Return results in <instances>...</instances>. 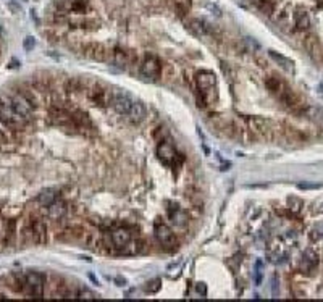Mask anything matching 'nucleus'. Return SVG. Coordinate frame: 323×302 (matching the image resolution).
<instances>
[{
  "instance_id": "nucleus-1",
  "label": "nucleus",
  "mask_w": 323,
  "mask_h": 302,
  "mask_svg": "<svg viewBox=\"0 0 323 302\" xmlns=\"http://www.w3.org/2000/svg\"><path fill=\"white\" fill-rule=\"evenodd\" d=\"M0 121L3 125L10 126L12 129L15 128H21L28 123V120L23 118L21 115H18L12 107V97L7 94H0Z\"/></svg>"
},
{
  "instance_id": "nucleus-2",
  "label": "nucleus",
  "mask_w": 323,
  "mask_h": 302,
  "mask_svg": "<svg viewBox=\"0 0 323 302\" xmlns=\"http://www.w3.org/2000/svg\"><path fill=\"white\" fill-rule=\"evenodd\" d=\"M133 104L134 99L131 97V94L128 91H125V89H115V91H112V107L120 115H128Z\"/></svg>"
},
{
  "instance_id": "nucleus-3",
  "label": "nucleus",
  "mask_w": 323,
  "mask_h": 302,
  "mask_svg": "<svg viewBox=\"0 0 323 302\" xmlns=\"http://www.w3.org/2000/svg\"><path fill=\"white\" fill-rule=\"evenodd\" d=\"M44 277L38 272H28L24 275L23 288L28 289V294L33 298H42L44 296Z\"/></svg>"
},
{
  "instance_id": "nucleus-4",
  "label": "nucleus",
  "mask_w": 323,
  "mask_h": 302,
  "mask_svg": "<svg viewBox=\"0 0 323 302\" xmlns=\"http://www.w3.org/2000/svg\"><path fill=\"white\" fill-rule=\"evenodd\" d=\"M141 73L142 76L151 79V81H157L162 75V63L155 55H146L144 60L141 62Z\"/></svg>"
},
{
  "instance_id": "nucleus-5",
  "label": "nucleus",
  "mask_w": 323,
  "mask_h": 302,
  "mask_svg": "<svg viewBox=\"0 0 323 302\" xmlns=\"http://www.w3.org/2000/svg\"><path fill=\"white\" fill-rule=\"evenodd\" d=\"M153 233H155L157 241L160 242L162 246H165V247L176 246V239H174L173 231L170 230V226L167 223H163L162 220H155V223H153Z\"/></svg>"
},
{
  "instance_id": "nucleus-6",
  "label": "nucleus",
  "mask_w": 323,
  "mask_h": 302,
  "mask_svg": "<svg viewBox=\"0 0 323 302\" xmlns=\"http://www.w3.org/2000/svg\"><path fill=\"white\" fill-rule=\"evenodd\" d=\"M12 107L18 115L29 121L31 113H33V102L26 97L24 92H17L15 95H12Z\"/></svg>"
},
{
  "instance_id": "nucleus-7",
  "label": "nucleus",
  "mask_w": 323,
  "mask_h": 302,
  "mask_svg": "<svg viewBox=\"0 0 323 302\" xmlns=\"http://www.w3.org/2000/svg\"><path fill=\"white\" fill-rule=\"evenodd\" d=\"M246 121L249 125V129L256 131L262 136L270 137L272 132H277V128L272 125V121L263 120V118H260V116H249V118H246Z\"/></svg>"
},
{
  "instance_id": "nucleus-8",
  "label": "nucleus",
  "mask_w": 323,
  "mask_h": 302,
  "mask_svg": "<svg viewBox=\"0 0 323 302\" xmlns=\"http://www.w3.org/2000/svg\"><path fill=\"white\" fill-rule=\"evenodd\" d=\"M317 267H319V256L314 251H305L301 257L299 270L305 275H314Z\"/></svg>"
},
{
  "instance_id": "nucleus-9",
  "label": "nucleus",
  "mask_w": 323,
  "mask_h": 302,
  "mask_svg": "<svg viewBox=\"0 0 323 302\" xmlns=\"http://www.w3.org/2000/svg\"><path fill=\"white\" fill-rule=\"evenodd\" d=\"M265 86H267V89L270 91V94H273L277 99L281 97V95L289 89L288 84H286L283 79L280 78V76H277V75L267 76V78H265Z\"/></svg>"
},
{
  "instance_id": "nucleus-10",
  "label": "nucleus",
  "mask_w": 323,
  "mask_h": 302,
  "mask_svg": "<svg viewBox=\"0 0 323 302\" xmlns=\"http://www.w3.org/2000/svg\"><path fill=\"white\" fill-rule=\"evenodd\" d=\"M157 157L160 158L162 163H165V165L170 167L174 162V158H176V151H174L172 142L160 141V144L157 146Z\"/></svg>"
},
{
  "instance_id": "nucleus-11",
  "label": "nucleus",
  "mask_w": 323,
  "mask_h": 302,
  "mask_svg": "<svg viewBox=\"0 0 323 302\" xmlns=\"http://www.w3.org/2000/svg\"><path fill=\"white\" fill-rule=\"evenodd\" d=\"M89 97H91L94 105H99V107H107V105L112 104V91L100 86H95L91 92H89Z\"/></svg>"
},
{
  "instance_id": "nucleus-12",
  "label": "nucleus",
  "mask_w": 323,
  "mask_h": 302,
  "mask_svg": "<svg viewBox=\"0 0 323 302\" xmlns=\"http://www.w3.org/2000/svg\"><path fill=\"white\" fill-rule=\"evenodd\" d=\"M304 47L307 50V54H309L312 58H314L315 62H322L323 60V47L320 44L319 38H315V36H307L304 39Z\"/></svg>"
},
{
  "instance_id": "nucleus-13",
  "label": "nucleus",
  "mask_w": 323,
  "mask_h": 302,
  "mask_svg": "<svg viewBox=\"0 0 323 302\" xmlns=\"http://www.w3.org/2000/svg\"><path fill=\"white\" fill-rule=\"evenodd\" d=\"M131 233L126 228H116V230L112 231V244L116 249H121L123 251L125 247H128L131 244Z\"/></svg>"
},
{
  "instance_id": "nucleus-14",
  "label": "nucleus",
  "mask_w": 323,
  "mask_h": 302,
  "mask_svg": "<svg viewBox=\"0 0 323 302\" xmlns=\"http://www.w3.org/2000/svg\"><path fill=\"white\" fill-rule=\"evenodd\" d=\"M195 84H197L199 91H205V89L216 87V76H215V73H212L209 70L199 71L197 75H195Z\"/></svg>"
},
{
  "instance_id": "nucleus-15",
  "label": "nucleus",
  "mask_w": 323,
  "mask_h": 302,
  "mask_svg": "<svg viewBox=\"0 0 323 302\" xmlns=\"http://www.w3.org/2000/svg\"><path fill=\"white\" fill-rule=\"evenodd\" d=\"M84 52H86L87 57H91L97 62H105L108 57V49L104 44H99V42L87 44L86 47H84Z\"/></svg>"
},
{
  "instance_id": "nucleus-16",
  "label": "nucleus",
  "mask_w": 323,
  "mask_h": 302,
  "mask_svg": "<svg viewBox=\"0 0 323 302\" xmlns=\"http://www.w3.org/2000/svg\"><path fill=\"white\" fill-rule=\"evenodd\" d=\"M294 26L298 31H307L310 28V17L305 8L298 7L294 10Z\"/></svg>"
},
{
  "instance_id": "nucleus-17",
  "label": "nucleus",
  "mask_w": 323,
  "mask_h": 302,
  "mask_svg": "<svg viewBox=\"0 0 323 302\" xmlns=\"http://www.w3.org/2000/svg\"><path fill=\"white\" fill-rule=\"evenodd\" d=\"M31 228L34 233V241L38 244H45L47 242V226L41 218H33L31 221Z\"/></svg>"
},
{
  "instance_id": "nucleus-18",
  "label": "nucleus",
  "mask_w": 323,
  "mask_h": 302,
  "mask_svg": "<svg viewBox=\"0 0 323 302\" xmlns=\"http://www.w3.org/2000/svg\"><path fill=\"white\" fill-rule=\"evenodd\" d=\"M133 60V54L126 49H121V47H116L113 50V63L120 68H126Z\"/></svg>"
},
{
  "instance_id": "nucleus-19",
  "label": "nucleus",
  "mask_w": 323,
  "mask_h": 302,
  "mask_svg": "<svg viewBox=\"0 0 323 302\" xmlns=\"http://www.w3.org/2000/svg\"><path fill=\"white\" fill-rule=\"evenodd\" d=\"M168 215H170L173 223L178 226H184L188 223V214L179 209V205L176 204H172V207H168Z\"/></svg>"
},
{
  "instance_id": "nucleus-20",
  "label": "nucleus",
  "mask_w": 323,
  "mask_h": 302,
  "mask_svg": "<svg viewBox=\"0 0 323 302\" xmlns=\"http://www.w3.org/2000/svg\"><path fill=\"white\" fill-rule=\"evenodd\" d=\"M128 116L131 118V121H134V123H141V121H144L146 116H147L146 105L142 102H139V100H134V104H133V107H131Z\"/></svg>"
},
{
  "instance_id": "nucleus-21",
  "label": "nucleus",
  "mask_w": 323,
  "mask_h": 302,
  "mask_svg": "<svg viewBox=\"0 0 323 302\" xmlns=\"http://www.w3.org/2000/svg\"><path fill=\"white\" fill-rule=\"evenodd\" d=\"M47 209H49L47 210V215H49V218L54 220V221L62 220L63 216L66 215V205L63 202H58V200H55V202L52 205H49Z\"/></svg>"
},
{
  "instance_id": "nucleus-22",
  "label": "nucleus",
  "mask_w": 323,
  "mask_h": 302,
  "mask_svg": "<svg viewBox=\"0 0 323 302\" xmlns=\"http://www.w3.org/2000/svg\"><path fill=\"white\" fill-rule=\"evenodd\" d=\"M57 200V191L52 188H47L44 191H41L38 194V204L41 207H49Z\"/></svg>"
},
{
  "instance_id": "nucleus-23",
  "label": "nucleus",
  "mask_w": 323,
  "mask_h": 302,
  "mask_svg": "<svg viewBox=\"0 0 323 302\" xmlns=\"http://www.w3.org/2000/svg\"><path fill=\"white\" fill-rule=\"evenodd\" d=\"M210 24H207L205 23L204 20H191L189 21V24H188V28H189V31L193 34H195V36H205L210 31V28H209Z\"/></svg>"
},
{
  "instance_id": "nucleus-24",
  "label": "nucleus",
  "mask_w": 323,
  "mask_h": 302,
  "mask_svg": "<svg viewBox=\"0 0 323 302\" xmlns=\"http://www.w3.org/2000/svg\"><path fill=\"white\" fill-rule=\"evenodd\" d=\"M268 55L272 57L273 60L283 68V70H286V71H293L294 70V63H293V60H289L288 57L278 54V52H275V50H268Z\"/></svg>"
},
{
  "instance_id": "nucleus-25",
  "label": "nucleus",
  "mask_w": 323,
  "mask_h": 302,
  "mask_svg": "<svg viewBox=\"0 0 323 302\" xmlns=\"http://www.w3.org/2000/svg\"><path fill=\"white\" fill-rule=\"evenodd\" d=\"M256 7L258 8V12L265 17H270L273 12H275V2L273 0H257L256 2Z\"/></svg>"
},
{
  "instance_id": "nucleus-26",
  "label": "nucleus",
  "mask_w": 323,
  "mask_h": 302,
  "mask_svg": "<svg viewBox=\"0 0 323 302\" xmlns=\"http://www.w3.org/2000/svg\"><path fill=\"white\" fill-rule=\"evenodd\" d=\"M73 2H75V0H55V7L60 13H68V12H71Z\"/></svg>"
},
{
  "instance_id": "nucleus-27",
  "label": "nucleus",
  "mask_w": 323,
  "mask_h": 302,
  "mask_svg": "<svg viewBox=\"0 0 323 302\" xmlns=\"http://www.w3.org/2000/svg\"><path fill=\"white\" fill-rule=\"evenodd\" d=\"M304 207V202L298 197H289L288 199V209L293 212V214H299L301 209Z\"/></svg>"
},
{
  "instance_id": "nucleus-28",
  "label": "nucleus",
  "mask_w": 323,
  "mask_h": 302,
  "mask_svg": "<svg viewBox=\"0 0 323 302\" xmlns=\"http://www.w3.org/2000/svg\"><path fill=\"white\" fill-rule=\"evenodd\" d=\"M87 10H89V2H87V0H75V2H73L71 12H75V13H86Z\"/></svg>"
},
{
  "instance_id": "nucleus-29",
  "label": "nucleus",
  "mask_w": 323,
  "mask_h": 302,
  "mask_svg": "<svg viewBox=\"0 0 323 302\" xmlns=\"http://www.w3.org/2000/svg\"><path fill=\"white\" fill-rule=\"evenodd\" d=\"M160 288H162V280H158V278H157V280H152V281L147 283L146 291H147V293H149V294H155Z\"/></svg>"
},
{
  "instance_id": "nucleus-30",
  "label": "nucleus",
  "mask_w": 323,
  "mask_h": 302,
  "mask_svg": "<svg viewBox=\"0 0 323 302\" xmlns=\"http://www.w3.org/2000/svg\"><path fill=\"white\" fill-rule=\"evenodd\" d=\"M254 58H256V63H257V65L260 66V68H267V66H268V60H267L265 57H262V55L257 54Z\"/></svg>"
},
{
  "instance_id": "nucleus-31",
  "label": "nucleus",
  "mask_w": 323,
  "mask_h": 302,
  "mask_svg": "<svg viewBox=\"0 0 323 302\" xmlns=\"http://www.w3.org/2000/svg\"><path fill=\"white\" fill-rule=\"evenodd\" d=\"M34 45H36L34 38H31V36H28V38L24 39V49H26V50H33V49H34Z\"/></svg>"
},
{
  "instance_id": "nucleus-32",
  "label": "nucleus",
  "mask_w": 323,
  "mask_h": 302,
  "mask_svg": "<svg viewBox=\"0 0 323 302\" xmlns=\"http://www.w3.org/2000/svg\"><path fill=\"white\" fill-rule=\"evenodd\" d=\"M244 42H246V45H247V49H249V50H252V52H254V50H257V49H258V44H257V42L254 41V39H251V38H246Z\"/></svg>"
},
{
  "instance_id": "nucleus-33",
  "label": "nucleus",
  "mask_w": 323,
  "mask_h": 302,
  "mask_svg": "<svg viewBox=\"0 0 323 302\" xmlns=\"http://www.w3.org/2000/svg\"><path fill=\"white\" fill-rule=\"evenodd\" d=\"M8 8L12 10V13H15V15L21 13V7H20L18 3H15V2H8Z\"/></svg>"
},
{
  "instance_id": "nucleus-34",
  "label": "nucleus",
  "mask_w": 323,
  "mask_h": 302,
  "mask_svg": "<svg viewBox=\"0 0 323 302\" xmlns=\"http://www.w3.org/2000/svg\"><path fill=\"white\" fill-rule=\"evenodd\" d=\"M78 296H81V298H84L86 296V299H92V298H95V294L94 293H89V291H81Z\"/></svg>"
},
{
  "instance_id": "nucleus-35",
  "label": "nucleus",
  "mask_w": 323,
  "mask_h": 302,
  "mask_svg": "<svg viewBox=\"0 0 323 302\" xmlns=\"http://www.w3.org/2000/svg\"><path fill=\"white\" fill-rule=\"evenodd\" d=\"M197 293H202V294L205 296V286H204L202 283H200V284L197 286Z\"/></svg>"
},
{
  "instance_id": "nucleus-36",
  "label": "nucleus",
  "mask_w": 323,
  "mask_h": 302,
  "mask_svg": "<svg viewBox=\"0 0 323 302\" xmlns=\"http://www.w3.org/2000/svg\"><path fill=\"white\" fill-rule=\"evenodd\" d=\"M317 3H319V7L323 8V0H317Z\"/></svg>"
}]
</instances>
